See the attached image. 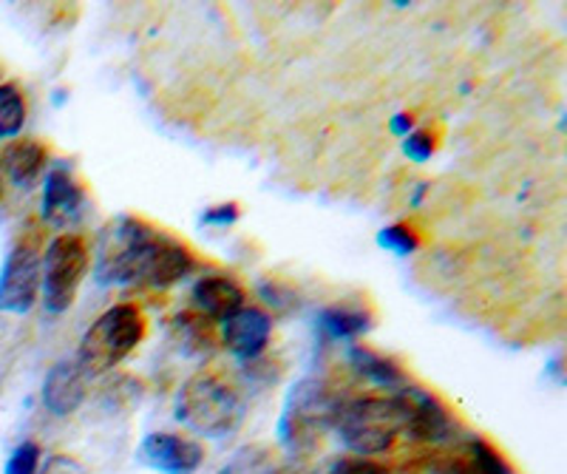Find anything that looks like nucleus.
<instances>
[{
	"label": "nucleus",
	"instance_id": "f8f14e48",
	"mask_svg": "<svg viewBox=\"0 0 567 474\" xmlns=\"http://www.w3.org/2000/svg\"><path fill=\"white\" fill-rule=\"evenodd\" d=\"M272 336V319L261 307H241L236 316L221 321V341L241 361L265 356Z\"/></svg>",
	"mask_w": 567,
	"mask_h": 474
},
{
	"label": "nucleus",
	"instance_id": "7ed1b4c3",
	"mask_svg": "<svg viewBox=\"0 0 567 474\" xmlns=\"http://www.w3.org/2000/svg\"><path fill=\"white\" fill-rule=\"evenodd\" d=\"M336 432L352 455H383L406 435V412L398 395H367L343 403Z\"/></svg>",
	"mask_w": 567,
	"mask_h": 474
},
{
	"label": "nucleus",
	"instance_id": "5701e85b",
	"mask_svg": "<svg viewBox=\"0 0 567 474\" xmlns=\"http://www.w3.org/2000/svg\"><path fill=\"white\" fill-rule=\"evenodd\" d=\"M38 474H85V468L80 466L74 457H65V455H54L49 457L45 463H40V472Z\"/></svg>",
	"mask_w": 567,
	"mask_h": 474
},
{
	"label": "nucleus",
	"instance_id": "20e7f679",
	"mask_svg": "<svg viewBox=\"0 0 567 474\" xmlns=\"http://www.w3.org/2000/svg\"><path fill=\"white\" fill-rule=\"evenodd\" d=\"M145 316L136 305H114L80 338L78 361L89 378L105 375L140 347L145 338Z\"/></svg>",
	"mask_w": 567,
	"mask_h": 474
},
{
	"label": "nucleus",
	"instance_id": "0eeeda50",
	"mask_svg": "<svg viewBox=\"0 0 567 474\" xmlns=\"http://www.w3.org/2000/svg\"><path fill=\"white\" fill-rule=\"evenodd\" d=\"M40 274H43V239L40 234L20 236L0 270V310L14 316L32 310L40 296Z\"/></svg>",
	"mask_w": 567,
	"mask_h": 474
},
{
	"label": "nucleus",
	"instance_id": "9b49d317",
	"mask_svg": "<svg viewBox=\"0 0 567 474\" xmlns=\"http://www.w3.org/2000/svg\"><path fill=\"white\" fill-rule=\"evenodd\" d=\"M83 208L85 190L83 185L74 179L71 168L54 165V168L45 171L43 202H40V216H43V221L54 225V228H65L69 221L83 216Z\"/></svg>",
	"mask_w": 567,
	"mask_h": 474
},
{
	"label": "nucleus",
	"instance_id": "4be33fe9",
	"mask_svg": "<svg viewBox=\"0 0 567 474\" xmlns=\"http://www.w3.org/2000/svg\"><path fill=\"white\" fill-rule=\"evenodd\" d=\"M381 245L386 247V250H394L398 256H406L417 247V239H414V234L406 225H392V228H386L381 234Z\"/></svg>",
	"mask_w": 567,
	"mask_h": 474
},
{
	"label": "nucleus",
	"instance_id": "ddd939ff",
	"mask_svg": "<svg viewBox=\"0 0 567 474\" xmlns=\"http://www.w3.org/2000/svg\"><path fill=\"white\" fill-rule=\"evenodd\" d=\"M89 395V375L80 370L74 358H63L52 370L45 372L43 381V406L52 415L69 418L80 410Z\"/></svg>",
	"mask_w": 567,
	"mask_h": 474
},
{
	"label": "nucleus",
	"instance_id": "412c9836",
	"mask_svg": "<svg viewBox=\"0 0 567 474\" xmlns=\"http://www.w3.org/2000/svg\"><path fill=\"white\" fill-rule=\"evenodd\" d=\"M327 474H392V468H386L383 463L372 461V457L361 455H343L338 457Z\"/></svg>",
	"mask_w": 567,
	"mask_h": 474
},
{
	"label": "nucleus",
	"instance_id": "a878e982",
	"mask_svg": "<svg viewBox=\"0 0 567 474\" xmlns=\"http://www.w3.org/2000/svg\"><path fill=\"white\" fill-rule=\"evenodd\" d=\"M0 199H3V179H0Z\"/></svg>",
	"mask_w": 567,
	"mask_h": 474
},
{
	"label": "nucleus",
	"instance_id": "f257e3e1",
	"mask_svg": "<svg viewBox=\"0 0 567 474\" xmlns=\"http://www.w3.org/2000/svg\"><path fill=\"white\" fill-rule=\"evenodd\" d=\"M245 395L213 370L194 372L176 395V421L202 437H230L245 423Z\"/></svg>",
	"mask_w": 567,
	"mask_h": 474
},
{
	"label": "nucleus",
	"instance_id": "393cba45",
	"mask_svg": "<svg viewBox=\"0 0 567 474\" xmlns=\"http://www.w3.org/2000/svg\"><path fill=\"white\" fill-rule=\"evenodd\" d=\"M239 219V205H219V208H210L205 216H202V221L205 225H230V221Z\"/></svg>",
	"mask_w": 567,
	"mask_h": 474
},
{
	"label": "nucleus",
	"instance_id": "f03ea898",
	"mask_svg": "<svg viewBox=\"0 0 567 474\" xmlns=\"http://www.w3.org/2000/svg\"><path fill=\"white\" fill-rule=\"evenodd\" d=\"M343 401L338 392L321 378H301L284 401L281 421H278V441L292 455H307L336 429Z\"/></svg>",
	"mask_w": 567,
	"mask_h": 474
},
{
	"label": "nucleus",
	"instance_id": "f3484780",
	"mask_svg": "<svg viewBox=\"0 0 567 474\" xmlns=\"http://www.w3.org/2000/svg\"><path fill=\"white\" fill-rule=\"evenodd\" d=\"M171 336L185 356H207V352L216 350V332H213L210 319H205L199 310H187L176 316L174 324H171Z\"/></svg>",
	"mask_w": 567,
	"mask_h": 474
},
{
	"label": "nucleus",
	"instance_id": "b1692460",
	"mask_svg": "<svg viewBox=\"0 0 567 474\" xmlns=\"http://www.w3.org/2000/svg\"><path fill=\"white\" fill-rule=\"evenodd\" d=\"M434 151L432 145V137L425 134V131H417V134H412L406 143V154L412 156V159H417V163H423V159H429Z\"/></svg>",
	"mask_w": 567,
	"mask_h": 474
},
{
	"label": "nucleus",
	"instance_id": "1a4fd4ad",
	"mask_svg": "<svg viewBox=\"0 0 567 474\" xmlns=\"http://www.w3.org/2000/svg\"><path fill=\"white\" fill-rule=\"evenodd\" d=\"M403 403L406 412V435L414 437L417 443H445L452 441L457 426L443 401L432 392L417 390V387H403L394 392Z\"/></svg>",
	"mask_w": 567,
	"mask_h": 474
},
{
	"label": "nucleus",
	"instance_id": "dca6fc26",
	"mask_svg": "<svg viewBox=\"0 0 567 474\" xmlns=\"http://www.w3.org/2000/svg\"><path fill=\"white\" fill-rule=\"evenodd\" d=\"M349 364L354 367V372H361L363 378H369V381L383 387V390L400 392L403 387H409L403 367H400L394 358L372 350V347H361V344L349 347Z\"/></svg>",
	"mask_w": 567,
	"mask_h": 474
},
{
	"label": "nucleus",
	"instance_id": "a211bd4d",
	"mask_svg": "<svg viewBox=\"0 0 567 474\" xmlns=\"http://www.w3.org/2000/svg\"><path fill=\"white\" fill-rule=\"evenodd\" d=\"M318 330L327 332L329 338H341V341H352L354 336H361L372 327V312L367 307L352 305H332L323 307L318 312Z\"/></svg>",
	"mask_w": 567,
	"mask_h": 474
},
{
	"label": "nucleus",
	"instance_id": "39448f33",
	"mask_svg": "<svg viewBox=\"0 0 567 474\" xmlns=\"http://www.w3.org/2000/svg\"><path fill=\"white\" fill-rule=\"evenodd\" d=\"M91 267L89 241L80 234H60L49 241L43 254V274H40V292L45 310L65 312L83 285Z\"/></svg>",
	"mask_w": 567,
	"mask_h": 474
},
{
	"label": "nucleus",
	"instance_id": "9d476101",
	"mask_svg": "<svg viewBox=\"0 0 567 474\" xmlns=\"http://www.w3.org/2000/svg\"><path fill=\"white\" fill-rule=\"evenodd\" d=\"M136 461L162 474H194L205 463V446L176 432H151L142 437Z\"/></svg>",
	"mask_w": 567,
	"mask_h": 474
},
{
	"label": "nucleus",
	"instance_id": "aec40b11",
	"mask_svg": "<svg viewBox=\"0 0 567 474\" xmlns=\"http://www.w3.org/2000/svg\"><path fill=\"white\" fill-rule=\"evenodd\" d=\"M40 463H43V452L38 443L23 441L7 461V474H38Z\"/></svg>",
	"mask_w": 567,
	"mask_h": 474
},
{
	"label": "nucleus",
	"instance_id": "423d86ee",
	"mask_svg": "<svg viewBox=\"0 0 567 474\" xmlns=\"http://www.w3.org/2000/svg\"><path fill=\"white\" fill-rule=\"evenodd\" d=\"M151 234H154V228H151L148 221L136 219V216H116V219H111L103 234H100L97 261H94V279H97V285H131L142 247L151 239Z\"/></svg>",
	"mask_w": 567,
	"mask_h": 474
},
{
	"label": "nucleus",
	"instance_id": "6e6552de",
	"mask_svg": "<svg viewBox=\"0 0 567 474\" xmlns=\"http://www.w3.org/2000/svg\"><path fill=\"white\" fill-rule=\"evenodd\" d=\"M194 270V250L156 230V234L151 236L148 247H145V256L140 259V267H136L134 285L154 287V290H168V287L185 281Z\"/></svg>",
	"mask_w": 567,
	"mask_h": 474
},
{
	"label": "nucleus",
	"instance_id": "4468645a",
	"mask_svg": "<svg viewBox=\"0 0 567 474\" xmlns=\"http://www.w3.org/2000/svg\"><path fill=\"white\" fill-rule=\"evenodd\" d=\"M196 310L210 321H227L230 316L247 307V296L230 276L221 274H207L190 290Z\"/></svg>",
	"mask_w": 567,
	"mask_h": 474
},
{
	"label": "nucleus",
	"instance_id": "6ab92c4d",
	"mask_svg": "<svg viewBox=\"0 0 567 474\" xmlns=\"http://www.w3.org/2000/svg\"><path fill=\"white\" fill-rule=\"evenodd\" d=\"M27 125V97L14 83H0V140L18 137Z\"/></svg>",
	"mask_w": 567,
	"mask_h": 474
},
{
	"label": "nucleus",
	"instance_id": "2eb2a0df",
	"mask_svg": "<svg viewBox=\"0 0 567 474\" xmlns=\"http://www.w3.org/2000/svg\"><path fill=\"white\" fill-rule=\"evenodd\" d=\"M49 165V151L38 140H14L0 154V171L9 176V183L29 190L38 185Z\"/></svg>",
	"mask_w": 567,
	"mask_h": 474
}]
</instances>
